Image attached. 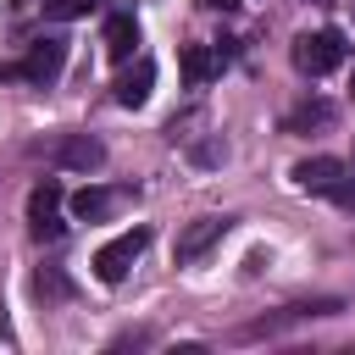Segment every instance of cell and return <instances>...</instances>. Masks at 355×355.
I'll return each mask as SVG.
<instances>
[{
    "label": "cell",
    "mask_w": 355,
    "mask_h": 355,
    "mask_svg": "<svg viewBox=\"0 0 355 355\" xmlns=\"http://www.w3.org/2000/svg\"><path fill=\"white\" fill-rule=\"evenodd\" d=\"M61 67H67V39H33V44H28V55H22L6 78H22V83L50 89V83L61 78Z\"/></svg>",
    "instance_id": "obj_3"
},
{
    "label": "cell",
    "mask_w": 355,
    "mask_h": 355,
    "mask_svg": "<svg viewBox=\"0 0 355 355\" xmlns=\"http://www.w3.org/2000/svg\"><path fill=\"white\" fill-rule=\"evenodd\" d=\"M133 44H139V22H133L128 11L105 17V50H111V61H128V55H133Z\"/></svg>",
    "instance_id": "obj_11"
},
{
    "label": "cell",
    "mask_w": 355,
    "mask_h": 355,
    "mask_svg": "<svg viewBox=\"0 0 355 355\" xmlns=\"http://www.w3.org/2000/svg\"><path fill=\"white\" fill-rule=\"evenodd\" d=\"M150 89H155V61H133V67L111 83L116 105H128V111H133V105H144V100H150Z\"/></svg>",
    "instance_id": "obj_9"
},
{
    "label": "cell",
    "mask_w": 355,
    "mask_h": 355,
    "mask_svg": "<svg viewBox=\"0 0 355 355\" xmlns=\"http://www.w3.org/2000/svg\"><path fill=\"white\" fill-rule=\"evenodd\" d=\"M100 161H105V144L94 133H67L55 144V166H67V172H94Z\"/></svg>",
    "instance_id": "obj_6"
},
{
    "label": "cell",
    "mask_w": 355,
    "mask_h": 355,
    "mask_svg": "<svg viewBox=\"0 0 355 355\" xmlns=\"http://www.w3.org/2000/svg\"><path fill=\"white\" fill-rule=\"evenodd\" d=\"M294 183H300L305 194H333V189L344 183V161H338V155H311V161L294 166Z\"/></svg>",
    "instance_id": "obj_7"
},
{
    "label": "cell",
    "mask_w": 355,
    "mask_h": 355,
    "mask_svg": "<svg viewBox=\"0 0 355 355\" xmlns=\"http://www.w3.org/2000/svg\"><path fill=\"white\" fill-rule=\"evenodd\" d=\"M222 61H227V44H189L183 50V83H211L216 72H222Z\"/></svg>",
    "instance_id": "obj_8"
},
{
    "label": "cell",
    "mask_w": 355,
    "mask_h": 355,
    "mask_svg": "<svg viewBox=\"0 0 355 355\" xmlns=\"http://www.w3.org/2000/svg\"><path fill=\"white\" fill-rule=\"evenodd\" d=\"M333 200H338V205H355V178H349V172H344V183L333 189Z\"/></svg>",
    "instance_id": "obj_15"
},
{
    "label": "cell",
    "mask_w": 355,
    "mask_h": 355,
    "mask_svg": "<svg viewBox=\"0 0 355 355\" xmlns=\"http://www.w3.org/2000/svg\"><path fill=\"white\" fill-rule=\"evenodd\" d=\"M61 183L55 178H44L33 194H28V227H33V239H44V244H55L61 233H67V222H61Z\"/></svg>",
    "instance_id": "obj_4"
},
{
    "label": "cell",
    "mask_w": 355,
    "mask_h": 355,
    "mask_svg": "<svg viewBox=\"0 0 355 355\" xmlns=\"http://www.w3.org/2000/svg\"><path fill=\"white\" fill-rule=\"evenodd\" d=\"M122 205V189H78L72 194V216L78 222H100V216H111Z\"/></svg>",
    "instance_id": "obj_10"
},
{
    "label": "cell",
    "mask_w": 355,
    "mask_h": 355,
    "mask_svg": "<svg viewBox=\"0 0 355 355\" xmlns=\"http://www.w3.org/2000/svg\"><path fill=\"white\" fill-rule=\"evenodd\" d=\"M200 6H211V11H227V6H239V0H200Z\"/></svg>",
    "instance_id": "obj_16"
},
{
    "label": "cell",
    "mask_w": 355,
    "mask_h": 355,
    "mask_svg": "<svg viewBox=\"0 0 355 355\" xmlns=\"http://www.w3.org/2000/svg\"><path fill=\"white\" fill-rule=\"evenodd\" d=\"M83 11H89V0H44V17H55V22L83 17Z\"/></svg>",
    "instance_id": "obj_14"
},
{
    "label": "cell",
    "mask_w": 355,
    "mask_h": 355,
    "mask_svg": "<svg viewBox=\"0 0 355 355\" xmlns=\"http://www.w3.org/2000/svg\"><path fill=\"white\" fill-rule=\"evenodd\" d=\"M144 244H150V227H128V233H116L111 244L94 250V277H100V283H122L128 266L144 255Z\"/></svg>",
    "instance_id": "obj_2"
},
{
    "label": "cell",
    "mask_w": 355,
    "mask_h": 355,
    "mask_svg": "<svg viewBox=\"0 0 355 355\" xmlns=\"http://www.w3.org/2000/svg\"><path fill=\"white\" fill-rule=\"evenodd\" d=\"M327 122H333V100H300V105L283 116L288 133H311V128H327Z\"/></svg>",
    "instance_id": "obj_12"
},
{
    "label": "cell",
    "mask_w": 355,
    "mask_h": 355,
    "mask_svg": "<svg viewBox=\"0 0 355 355\" xmlns=\"http://www.w3.org/2000/svg\"><path fill=\"white\" fill-rule=\"evenodd\" d=\"M344 55H349V44H344L338 28H316V33H300L294 39V67L305 78H327L333 67H344Z\"/></svg>",
    "instance_id": "obj_1"
},
{
    "label": "cell",
    "mask_w": 355,
    "mask_h": 355,
    "mask_svg": "<svg viewBox=\"0 0 355 355\" xmlns=\"http://www.w3.org/2000/svg\"><path fill=\"white\" fill-rule=\"evenodd\" d=\"M33 288H39L44 300H67V294H72V283H67L61 272H39V277H33Z\"/></svg>",
    "instance_id": "obj_13"
},
{
    "label": "cell",
    "mask_w": 355,
    "mask_h": 355,
    "mask_svg": "<svg viewBox=\"0 0 355 355\" xmlns=\"http://www.w3.org/2000/svg\"><path fill=\"white\" fill-rule=\"evenodd\" d=\"M17 6H33V0H17Z\"/></svg>",
    "instance_id": "obj_17"
},
{
    "label": "cell",
    "mask_w": 355,
    "mask_h": 355,
    "mask_svg": "<svg viewBox=\"0 0 355 355\" xmlns=\"http://www.w3.org/2000/svg\"><path fill=\"white\" fill-rule=\"evenodd\" d=\"M349 89H355V83H349Z\"/></svg>",
    "instance_id": "obj_18"
},
{
    "label": "cell",
    "mask_w": 355,
    "mask_h": 355,
    "mask_svg": "<svg viewBox=\"0 0 355 355\" xmlns=\"http://www.w3.org/2000/svg\"><path fill=\"white\" fill-rule=\"evenodd\" d=\"M233 222L227 216H200V222H189L183 233H178V266H194L211 244H222V233H227Z\"/></svg>",
    "instance_id": "obj_5"
}]
</instances>
